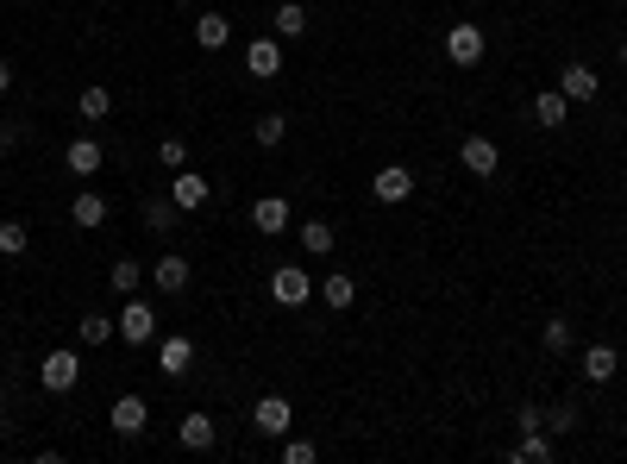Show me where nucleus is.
Returning a JSON list of instances; mask_svg holds the SVG:
<instances>
[{
    "instance_id": "1",
    "label": "nucleus",
    "mask_w": 627,
    "mask_h": 464,
    "mask_svg": "<svg viewBox=\"0 0 627 464\" xmlns=\"http://www.w3.org/2000/svg\"><path fill=\"white\" fill-rule=\"evenodd\" d=\"M113 327H120V345H157V308L145 295H126L120 314H113Z\"/></svg>"
},
{
    "instance_id": "2",
    "label": "nucleus",
    "mask_w": 627,
    "mask_h": 464,
    "mask_svg": "<svg viewBox=\"0 0 627 464\" xmlns=\"http://www.w3.org/2000/svg\"><path fill=\"white\" fill-rule=\"evenodd\" d=\"M458 164L471 170L477 182H490V176L502 170V145H496L490 132H464V138H458Z\"/></svg>"
},
{
    "instance_id": "3",
    "label": "nucleus",
    "mask_w": 627,
    "mask_h": 464,
    "mask_svg": "<svg viewBox=\"0 0 627 464\" xmlns=\"http://www.w3.org/2000/svg\"><path fill=\"white\" fill-rule=\"evenodd\" d=\"M483 51H490V38H483L477 19H458V26L446 32V57H452L458 69H477V63H483Z\"/></svg>"
},
{
    "instance_id": "4",
    "label": "nucleus",
    "mask_w": 627,
    "mask_h": 464,
    "mask_svg": "<svg viewBox=\"0 0 627 464\" xmlns=\"http://www.w3.org/2000/svg\"><path fill=\"white\" fill-rule=\"evenodd\" d=\"M245 76H258V82L283 76V38H276V32H258L245 44Z\"/></svg>"
},
{
    "instance_id": "5",
    "label": "nucleus",
    "mask_w": 627,
    "mask_h": 464,
    "mask_svg": "<svg viewBox=\"0 0 627 464\" xmlns=\"http://www.w3.org/2000/svg\"><path fill=\"white\" fill-rule=\"evenodd\" d=\"M308 295H314V276L301 264H276L270 270V301H276V308H301Z\"/></svg>"
},
{
    "instance_id": "6",
    "label": "nucleus",
    "mask_w": 627,
    "mask_h": 464,
    "mask_svg": "<svg viewBox=\"0 0 627 464\" xmlns=\"http://www.w3.org/2000/svg\"><path fill=\"white\" fill-rule=\"evenodd\" d=\"M38 383L51 389V396H69V389L82 383V358H76V352H44V364H38Z\"/></svg>"
},
{
    "instance_id": "7",
    "label": "nucleus",
    "mask_w": 627,
    "mask_h": 464,
    "mask_svg": "<svg viewBox=\"0 0 627 464\" xmlns=\"http://www.w3.org/2000/svg\"><path fill=\"white\" fill-rule=\"evenodd\" d=\"M145 276H151L157 295H182V289H189V276H195V264L182 258V251H164L157 264H145Z\"/></svg>"
},
{
    "instance_id": "8",
    "label": "nucleus",
    "mask_w": 627,
    "mask_h": 464,
    "mask_svg": "<svg viewBox=\"0 0 627 464\" xmlns=\"http://www.w3.org/2000/svg\"><path fill=\"white\" fill-rule=\"evenodd\" d=\"M370 195H377L383 207H402V201H414V170H408V164H383L377 176H370Z\"/></svg>"
},
{
    "instance_id": "9",
    "label": "nucleus",
    "mask_w": 627,
    "mask_h": 464,
    "mask_svg": "<svg viewBox=\"0 0 627 464\" xmlns=\"http://www.w3.org/2000/svg\"><path fill=\"white\" fill-rule=\"evenodd\" d=\"M189 364H195V339L189 333H164V339H157V370H164L170 383L189 377Z\"/></svg>"
},
{
    "instance_id": "10",
    "label": "nucleus",
    "mask_w": 627,
    "mask_h": 464,
    "mask_svg": "<svg viewBox=\"0 0 627 464\" xmlns=\"http://www.w3.org/2000/svg\"><path fill=\"white\" fill-rule=\"evenodd\" d=\"M559 95H565L571 107H584V101L602 95V76H596L590 63H565V69H559Z\"/></svg>"
},
{
    "instance_id": "11",
    "label": "nucleus",
    "mask_w": 627,
    "mask_h": 464,
    "mask_svg": "<svg viewBox=\"0 0 627 464\" xmlns=\"http://www.w3.org/2000/svg\"><path fill=\"white\" fill-rule=\"evenodd\" d=\"M251 427H258L264 439H283V433L295 427V408H289V396H264L258 408H251Z\"/></svg>"
},
{
    "instance_id": "12",
    "label": "nucleus",
    "mask_w": 627,
    "mask_h": 464,
    "mask_svg": "<svg viewBox=\"0 0 627 464\" xmlns=\"http://www.w3.org/2000/svg\"><path fill=\"white\" fill-rule=\"evenodd\" d=\"M176 439H182V446H189V452H214L220 446V427H214V414H182V427H176Z\"/></svg>"
},
{
    "instance_id": "13",
    "label": "nucleus",
    "mask_w": 627,
    "mask_h": 464,
    "mask_svg": "<svg viewBox=\"0 0 627 464\" xmlns=\"http://www.w3.org/2000/svg\"><path fill=\"white\" fill-rule=\"evenodd\" d=\"M107 421H113V433H120V439H138V433H145V421H151V408H145V396H120Z\"/></svg>"
},
{
    "instance_id": "14",
    "label": "nucleus",
    "mask_w": 627,
    "mask_h": 464,
    "mask_svg": "<svg viewBox=\"0 0 627 464\" xmlns=\"http://www.w3.org/2000/svg\"><path fill=\"white\" fill-rule=\"evenodd\" d=\"M508 458H515V464H552V458H559V439H552L546 427L540 433H521L515 446H508Z\"/></svg>"
},
{
    "instance_id": "15",
    "label": "nucleus",
    "mask_w": 627,
    "mask_h": 464,
    "mask_svg": "<svg viewBox=\"0 0 627 464\" xmlns=\"http://www.w3.org/2000/svg\"><path fill=\"white\" fill-rule=\"evenodd\" d=\"M207 195H214V189H207V176H195V170H176V176H170V201L182 207V214L207 207Z\"/></svg>"
},
{
    "instance_id": "16",
    "label": "nucleus",
    "mask_w": 627,
    "mask_h": 464,
    "mask_svg": "<svg viewBox=\"0 0 627 464\" xmlns=\"http://www.w3.org/2000/svg\"><path fill=\"white\" fill-rule=\"evenodd\" d=\"M101 164H107V151H101V138H76V145H69V151H63V170H69V176H95Z\"/></svg>"
},
{
    "instance_id": "17",
    "label": "nucleus",
    "mask_w": 627,
    "mask_h": 464,
    "mask_svg": "<svg viewBox=\"0 0 627 464\" xmlns=\"http://www.w3.org/2000/svg\"><path fill=\"white\" fill-rule=\"evenodd\" d=\"M571 120V101L559 95V88H540V95H533V126H546V132H559Z\"/></svg>"
},
{
    "instance_id": "18",
    "label": "nucleus",
    "mask_w": 627,
    "mask_h": 464,
    "mask_svg": "<svg viewBox=\"0 0 627 464\" xmlns=\"http://www.w3.org/2000/svg\"><path fill=\"white\" fill-rule=\"evenodd\" d=\"M69 226H82V232H95V226H107V195H95V189H82L76 201H69Z\"/></svg>"
},
{
    "instance_id": "19",
    "label": "nucleus",
    "mask_w": 627,
    "mask_h": 464,
    "mask_svg": "<svg viewBox=\"0 0 627 464\" xmlns=\"http://www.w3.org/2000/svg\"><path fill=\"white\" fill-rule=\"evenodd\" d=\"M251 226H258L264 239H276V232H289V201H283V195H264L258 207H251Z\"/></svg>"
},
{
    "instance_id": "20",
    "label": "nucleus",
    "mask_w": 627,
    "mask_h": 464,
    "mask_svg": "<svg viewBox=\"0 0 627 464\" xmlns=\"http://www.w3.org/2000/svg\"><path fill=\"white\" fill-rule=\"evenodd\" d=\"M295 239H301V251H308V258H327V251L339 245V232H333V220H301Z\"/></svg>"
},
{
    "instance_id": "21",
    "label": "nucleus",
    "mask_w": 627,
    "mask_h": 464,
    "mask_svg": "<svg viewBox=\"0 0 627 464\" xmlns=\"http://www.w3.org/2000/svg\"><path fill=\"white\" fill-rule=\"evenodd\" d=\"M308 26H314V19H308V7H301V0H283V7L270 13V32H276V38H308Z\"/></svg>"
},
{
    "instance_id": "22",
    "label": "nucleus",
    "mask_w": 627,
    "mask_h": 464,
    "mask_svg": "<svg viewBox=\"0 0 627 464\" xmlns=\"http://www.w3.org/2000/svg\"><path fill=\"white\" fill-rule=\"evenodd\" d=\"M615 370H621V358H615V345H584V377L590 383H615Z\"/></svg>"
},
{
    "instance_id": "23",
    "label": "nucleus",
    "mask_w": 627,
    "mask_h": 464,
    "mask_svg": "<svg viewBox=\"0 0 627 464\" xmlns=\"http://www.w3.org/2000/svg\"><path fill=\"white\" fill-rule=\"evenodd\" d=\"M195 44H201V51H220V44H232V19H226V13H201V19H195Z\"/></svg>"
},
{
    "instance_id": "24",
    "label": "nucleus",
    "mask_w": 627,
    "mask_h": 464,
    "mask_svg": "<svg viewBox=\"0 0 627 464\" xmlns=\"http://www.w3.org/2000/svg\"><path fill=\"white\" fill-rule=\"evenodd\" d=\"M320 301H327L333 314H345V308H352V301H358V283H352V276H345V270H333L327 283H320Z\"/></svg>"
},
{
    "instance_id": "25",
    "label": "nucleus",
    "mask_w": 627,
    "mask_h": 464,
    "mask_svg": "<svg viewBox=\"0 0 627 464\" xmlns=\"http://www.w3.org/2000/svg\"><path fill=\"white\" fill-rule=\"evenodd\" d=\"M577 427H584V408H577L571 396L546 408V433H552V439H565V433H577Z\"/></svg>"
},
{
    "instance_id": "26",
    "label": "nucleus",
    "mask_w": 627,
    "mask_h": 464,
    "mask_svg": "<svg viewBox=\"0 0 627 464\" xmlns=\"http://www.w3.org/2000/svg\"><path fill=\"white\" fill-rule=\"evenodd\" d=\"M113 333H120V327H113V314H82L76 320V339L82 345H113Z\"/></svg>"
},
{
    "instance_id": "27",
    "label": "nucleus",
    "mask_w": 627,
    "mask_h": 464,
    "mask_svg": "<svg viewBox=\"0 0 627 464\" xmlns=\"http://www.w3.org/2000/svg\"><path fill=\"white\" fill-rule=\"evenodd\" d=\"M26 245H32L26 220H0V258H26Z\"/></svg>"
},
{
    "instance_id": "28",
    "label": "nucleus",
    "mask_w": 627,
    "mask_h": 464,
    "mask_svg": "<svg viewBox=\"0 0 627 464\" xmlns=\"http://www.w3.org/2000/svg\"><path fill=\"white\" fill-rule=\"evenodd\" d=\"M251 138H258V151H276L289 138V113H264V120L251 126Z\"/></svg>"
},
{
    "instance_id": "29",
    "label": "nucleus",
    "mask_w": 627,
    "mask_h": 464,
    "mask_svg": "<svg viewBox=\"0 0 627 464\" xmlns=\"http://www.w3.org/2000/svg\"><path fill=\"white\" fill-rule=\"evenodd\" d=\"M571 339H577V333H571V320H565V314H552L546 327H540V345H546L552 358H559V352H571Z\"/></svg>"
},
{
    "instance_id": "30",
    "label": "nucleus",
    "mask_w": 627,
    "mask_h": 464,
    "mask_svg": "<svg viewBox=\"0 0 627 464\" xmlns=\"http://www.w3.org/2000/svg\"><path fill=\"white\" fill-rule=\"evenodd\" d=\"M76 113H82V120H107V113H113V88H82Z\"/></svg>"
},
{
    "instance_id": "31",
    "label": "nucleus",
    "mask_w": 627,
    "mask_h": 464,
    "mask_svg": "<svg viewBox=\"0 0 627 464\" xmlns=\"http://www.w3.org/2000/svg\"><path fill=\"white\" fill-rule=\"evenodd\" d=\"M107 283H113V295H138V283H145V264H132V258H120L107 270Z\"/></svg>"
},
{
    "instance_id": "32",
    "label": "nucleus",
    "mask_w": 627,
    "mask_h": 464,
    "mask_svg": "<svg viewBox=\"0 0 627 464\" xmlns=\"http://www.w3.org/2000/svg\"><path fill=\"white\" fill-rule=\"evenodd\" d=\"M145 226L151 232H176L182 226V207L176 201H145Z\"/></svg>"
},
{
    "instance_id": "33",
    "label": "nucleus",
    "mask_w": 627,
    "mask_h": 464,
    "mask_svg": "<svg viewBox=\"0 0 627 464\" xmlns=\"http://www.w3.org/2000/svg\"><path fill=\"white\" fill-rule=\"evenodd\" d=\"M157 164H164L170 176H176V170H189V145H182V138H164V145H157Z\"/></svg>"
},
{
    "instance_id": "34",
    "label": "nucleus",
    "mask_w": 627,
    "mask_h": 464,
    "mask_svg": "<svg viewBox=\"0 0 627 464\" xmlns=\"http://www.w3.org/2000/svg\"><path fill=\"white\" fill-rule=\"evenodd\" d=\"M540 427H546V408L540 402H521L515 408V433H540Z\"/></svg>"
},
{
    "instance_id": "35",
    "label": "nucleus",
    "mask_w": 627,
    "mask_h": 464,
    "mask_svg": "<svg viewBox=\"0 0 627 464\" xmlns=\"http://www.w3.org/2000/svg\"><path fill=\"white\" fill-rule=\"evenodd\" d=\"M283 464H314V439H289L283 433Z\"/></svg>"
},
{
    "instance_id": "36",
    "label": "nucleus",
    "mask_w": 627,
    "mask_h": 464,
    "mask_svg": "<svg viewBox=\"0 0 627 464\" xmlns=\"http://www.w3.org/2000/svg\"><path fill=\"white\" fill-rule=\"evenodd\" d=\"M0 95H13V63L0 57Z\"/></svg>"
},
{
    "instance_id": "37",
    "label": "nucleus",
    "mask_w": 627,
    "mask_h": 464,
    "mask_svg": "<svg viewBox=\"0 0 627 464\" xmlns=\"http://www.w3.org/2000/svg\"><path fill=\"white\" fill-rule=\"evenodd\" d=\"M13 138H19V126H0V157L13 151Z\"/></svg>"
},
{
    "instance_id": "38",
    "label": "nucleus",
    "mask_w": 627,
    "mask_h": 464,
    "mask_svg": "<svg viewBox=\"0 0 627 464\" xmlns=\"http://www.w3.org/2000/svg\"><path fill=\"white\" fill-rule=\"evenodd\" d=\"M615 57H621V69H627V38H621V51H615Z\"/></svg>"
},
{
    "instance_id": "39",
    "label": "nucleus",
    "mask_w": 627,
    "mask_h": 464,
    "mask_svg": "<svg viewBox=\"0 0 627 464\" xmlns=\"http://www.w3.org/2000/svg\"><path fill=\"white\" fill-rule=\"evenodd\" d=\"M0 421H7V396H0Z\"/></svg>"
},
{
    "instance_id": "40",
    "label": "nucleus",
    "mask_w": 627,
    "mask_h": 464,
    "mask_svg": "<svg viewBox=\"0 0 627 464\" xmlns=\"http://www.w3.org/2000/svg\"><path fill=\"white\" fill-rule=\"evenodd\" d=\"M176 7H195V0H176Z\"/></svg>"
}]
</instances>
